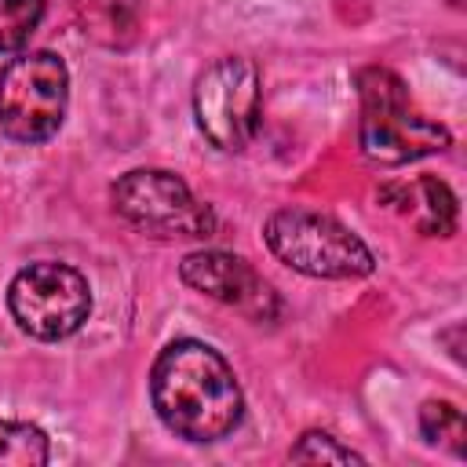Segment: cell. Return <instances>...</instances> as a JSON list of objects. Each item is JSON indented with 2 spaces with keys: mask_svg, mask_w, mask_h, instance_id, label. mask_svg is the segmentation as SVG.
<instances>
[{
  "mask_svg": "<svg viewBox=\"0 0 467 467\" xmlns=\"http://www.w3.org/2000/svg\"><path fill=\"white\" fill-rule=\"evenodd\" d=\"M266 248L296 274L317 281H358L376 270L372 248L339 219L314 208H277L263 223Z\"/></svg>",
  "mask_w": 467,
  "mask_h": 467,
  "instance_id": "cell-3",
  "label": "cell"
},
{
  "mask_svg": "<svg viewBox=\"0 0 467 467\" xmlns=\"http://www.w3.org/2000/svg\"><path fill=\"white\" fill-rule=\"evenodd\" d=\"M47 0H0V55H18L40 29Z\"/></svg>",
  "mask_w": 467,
  "mask_h": 467,
  "instance_id": "cell-13",
  "label": "cell"
},
{
  "mask_svg": "<svg viewBox=\"0 0 467 467\" xmlns=\"http://www.w3.org/2000/svg\"><path fill=\"white\" fill-rule=\"evenodd\" d=\"M376 197L409 219L423 237H452L456 234V193L438 175H420L412 182H387Z\"/></svg>",
  "mask_w": 467,
  "mask_h": 467,
  "instance_id": "cell-9",
  "label": "cell"
},
{
  "mask_svg": "<svg viewBox=\"0 0 467 467\" xmlns=\"http://www.w3.org/2000/svg\"><path fill=\"white\" fill-rule=\"evenodd\" d=\"M150 401L157 420L193 445L223 441L244 420V394L230 361L201 339H175L157 354Z\"/></svg>",
  "mask_w": 467,
  "mask_h": 467,
  "instance_id": "cell-1",
  "label": "cell"
},
{
  "mask_svg": "<svg viewBox=\"0 0 467 467\" xmlns=\"http://www.w3.org/2000/svg\"><path fill=\"white\" fill-rule=\"evenodd\" d=\"M361 120H358V146L372 164L398 168L431 153L449 150L452 135L445 124L427 120L412 109L405 80L387 66H365L354 73Z\"/></svg>",
  "mask_w": 467,
  "mask_h": 467,
  "instance_id": "cell-2",
  "label": "cell"
},
{
  "mask_svg": "<svg viewBox=\"0 0 467 467\" xmlns=\"http://www.w3.org/2000/svg\"><path fill=\"white\" fill-rule=\"evenodd\" d=\"M113 212L150 237H190L208 241L219 226L215 212L168 168H131L113 190Z\"/></svg>",
  "mask_w": 467,
  "mask_h": 467,
  "instance_id": "cell-5",
  "label": "cell"
},
{
  "mask_svg": "<svg viewBox=\"0 0 467 467\" xmlns=\"http://www.w3.org/2000/svg\"><path fill=\"white\" fill-rule=\"evenodd\" d=\"M193 117L201 135L223 150L241 153L252 146L263 120V88L259 69L244 55H223L193 84Z\"/></svg>",
  "mask_w": 467,
  "mask_h": 467,
  "instance_id": "cell-7",
  "label": "cell"
},
{
  "mask_svg": "<svg viewBox=\"0 0 467 467\" xmlns=\"http://www.w3.org/2000/svg\"><path fill=\"white\" fill-rule=\"evenodd\" d=\"M292 463H365V456L350 445H343L336 434L328 431H306L299 434V441L288 449Z\"/></svg>",
  "mask_w": 467,
  "mask_h": 467,
  "instance_id": "cell-14",
  "label": "cell"
},
{
  "mask_svg": "<svg viewBox=\"0 0 467 467\" xmlns=\"http://www.w3.org/2000/svg\"><path fill=\"white\" fill-rule=\"evenodd\" d=\"M146 0H73L80 33L102 47H131L142 29Z\"/></svg>",
  "mask_w": 467,
  "mask_h": 467,
  "instance_id": "cell-10",
  "label": "cell"
},
{
  "mask_svg": "<svg viewBox=\"0 0 467 467\" xmlns=\"http://www.w3.org/2000/svg\"><path fill=\"white\" fill-rule=\"evenodd\" d=\"M179 277L193 292H201V296H208L223 306H234V310H241L244 317H252L259 325L274 321L281 314V299L270 288V281L248 259H241L234 252H219V248L190 252L179 263Z\"/></svg>",
  "mask_w": 467,
  "mask_h": 467,
  "instance_id": "cell-8",
  "label": "cell"
},
{
  "mask_svg": "<svg viewBox=\"0 0 467 467\" xmlns=\"http://www.w3.org/2000/svg\"><path fill=\"white\" fill-rule=\"evenodd\" d=\"M51 460V441L36 423L0 416V467H40Z\"/></svg>",
  "mask_w": 467,
  "mask_h": 467,
  "instance_id": "cell-12",
  "label": "cell"
},
{
  "mask_svg": "<svg viewBox=\"0 0 467 467\" xmlns=\"http://www.w3.org/2000/svg\"><path fill=\"white\" fill-rule=\"evenodd\" d=\"M69 106V66L55 51H18L0 69V131L15 142H47Z\"/></svg>",
  "mask_w": 467,
  "mask_h": 467,
  "instance_id": "cell-4",
  "label": "cell"
},
{
  "mask_svg": "<svg viewBox=\"0 0 467 467\" xmlns=\"http://www.w3.org/2000/svg\"><path fill=\"white\" fill-rule=\"evenodd\" d=\"M420 434L427 445H438L452 456L463 460L467 452V423H463V409L441 398H431L420 405Z\"/></svg>",
  "mask_w": 467,
  "mask_h": 467,
  "instance_id": "cell-11",
  "label": "cell"
},
{
  "mask_svg": "<svg viewBox=\"0 0 467 467\" xmlns=\"http://www.w3.org/2000/svg\"><path fill=\"white\" fill-rule=\"evenodd\" d=\"M7 310L26 336L58 343L80 332L91 317V285L77 266L40 259L11 277Z\"/></svg>",
  "mask_w": 467,
  "mask_h": 467,
  "instance_id": "cell-6",
  "label": "cell"
}]
</instances>
